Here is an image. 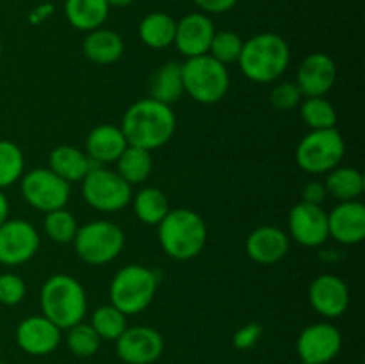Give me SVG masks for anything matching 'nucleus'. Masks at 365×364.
I'll use <instances>...</instances> for the list:
<instances>
[{
  "label": "nucleus",
  "instance_id": "nucleus-21",
  "mask_svg": "<svg viewBox=\"0 0 365 364\" xmlns=\"http://www.w3.org/2000/svg\"><path fill=\"white\" fill-rule=\"evenodd\" d=\"M127 146V139L118 125L100 123L89 131L84 152L88 153L89 159L103 166V164L116 163Z\"/></svg>",
  "mask_w": 365,
  "mask_h": 364
},
{
  "label": "nucleus",
  "instance_id": "nucleus-33",
  "mask_svg": "<svg viewBox=\"0 0 365 364\" xmlns=\"http://www.w3.org/2000/svg\"><path fill=\"white\" fill-rule=\"evenodd\" d=\"M91 325L98 338L102 341H116L125 332L127 325V316L121 310H118L113 303L96 307L95 313L91 314Z\"/></svg>",
  "mask_w": 365,
  "mask_h": 364
},
{
  "label": "nucleus",
  "instance_id": "nucleus-27",
  "mask_svg": "<svg viewBox=\"0 0 365 364\" xmlns=\"http://www.w3.org/2000/svg\"><path fill=\"white\" fill-rule=\"evenodd\" d=\"M324 188L328 196H334L337 202H351V200H360V196L364 195L365 178L362 171L356 168L339 164L327 173Z\"/></svg>",
  "mask_w": 365,
  "mask_h": 364
},
{
  "label": "nucleus",
  "instance_id": "nucleus-9",
  "mask_svg": "<svg viewBox=\"0 0 365 364\" xmlns=\"http://www.w3.org/2000/svg\"><path fill=\"white\" fill-rule=\"evenodd\" d=\"M81 184L86 203L98 213L113 214L123 211L134 195L132 186L116 170L103 166L93 168Z\"/></svg>",
  "mask_w": 365,
  "mask_h": 364
},
{
  "label": "nucleus",
  "instance_id": "nucleus-8",
  "mask_svg": "<svg viewBox=\"0 0 365 364\" xmlns=\"http://www.w3.org/2000/svg\"><path fill=\"white\" fill-rule=\"evenodd\" d=\"M346 153V141L335 128L310 131L299 139L296 146V163L305 173L327 175L342 163Z\"/></svg>",
  "mask_w": 365,
  "mask_h": 364
},
{
  "label": "nucleus",
  "instance_id": "nucleus-13",
  "mask_svg": "<svg viewBox=\"0 0 365 364\" xmlns=\"http://www.w3.org/2000/svg\"><path fill=\"white\" fill-rule=\"evenodd\" d=\"M116 353L125 364H153L164 353V338L146 325L127 327L116 339Z\"/></svg>",
  "mask_w": 365,
  "mask_h": 364
},
{
  "label": "nucleus",
  "instance_id": "nucleus-35",
  "mask_svg": "<svg viewBox=\"0 0 365 364\" xmlns=\"http://www.w3.org/2000/svg\"><path fill=\"white\" fill-rule=\"evenodd\" d=\"M242 38L234 31H220L214 32V38L209 46V56L220 61L221 64L237 63L239 56L242 50Z\"/></svg>",
  "mask_w": 365,
  "mask_h": 364
},
{
  "label": "nucleus",
  "instance_id": "nucleus-24",
  "mask_svg": "<svg viewBox=\"0 0 365 364\" xmlns=\"http://www.w3.org/2000/svg\"><path fill=\"white\" fill-rule=\"evenodd\" d=\"M109 4L106 0H64V14L73 29L91 32L100 29L109 18Z\"/></svg>",
  "mask_w": 365,
  "mask_h": 364
},
{
  "label": "nucleus",
  "instance_id": "nucleus-18",
  "mask_svg": "<svg viewBox=\"0 0 365 364\" xmlns=\"http://www.w3.org/2000/svg\"><path fill=\"white\" fill-rule=\"evenodd\" d=\"M214 32H216V29H214L209 14L195 11V13L185 14L177 21L173 45L177 46V50L185 59L203 56V54H209Z\"/></svg>",
  "mask_w": 365,
  "mask_h": 364
},
{
  "label": "nucleus",
  "instance_id": "nucleus-28",
  "mask_svg": "<svg viewBox=\"0 0 365 364\" xmlns=\"http://www.w3.org/2000/svg\"><path fill=\"white\" fill-rule=\"evenodd\" d=\"M130 203L134 207L135 218L141 223L155 225V227L171 209L166 193L153 186H145L138 193H134Z\"/></svg>",
  "mask_w": 365,
  "mask_h": 364
},
{
  "label": "nucleus",
  "instance_id": "nucleus-16",
  "mask_svg": "<svg viewBox=\"0 0 365 364\" xmlns=\"http://www.w3.org/2000/svg\"><path fill=\"white\" fill-rule=\"evenodd\" d=\"M309 302L319 316L327 320L341 318L348 310L351 296L349 288L341 277L334 273H323L310 282Z\"/></svg>",
  "mask_w": 365,
  "mask_h": 364
},
{
  "label": "nucleus",
  "instance_id": "nucleus-36",
  "mask_svg": "<svg viewBox=\"0 0 365 364\" xmlns=\"http://www.w3.org/2000/svg\"><path fill=\"white\" fill-rule=\"evenodd\" d=\"M303 95L296 82H277L269 91V102L277 111H292L302 103Z\"/></svg>",
  "mask_w": 365,
  "mask_h": 364
},
{
  "label": "nucleus",
  "instance_id": "nucleus-1",
  "mask_svg": "<svg viewBox=\"0 0 365 364\" xmlns=\"http://www.w3.org/2000/svg\"><path fill=\"white\" fill-rule=\"evenodd\" d=\"M120 128L128 145L153 152L171 141L177 131V116L171 106L146 96L125 111Z\"/></svg>",
  "mask_w": 365,
  "mask_h": 364
},
{
  "label": "nucleus",
  "instance_id": "nucleus-39",
  "mask_svg": "<svg viewBox=\"0 0 365 364\" xmlns=\"http://www.w3.org/2000/svg\"><path fill=\"white\" fill-rule=\"evenodd\" d=\"M302 196H303L302 202L312 203V206H321V203H323L324 200L328 198V193H327V188H324V182H319V181L307 182V184L303 186Z\"/></svg>",
  "mask_w": 365,
  "mask_h": 364
},
{
  "label": "nucleus",
  "instance_id": "nucleus-2",
  "mask_svg": "<svg viewBox=\"0 0 365 364\" xmlns=\"http://www.w3.org/2000/svg\"><path fill=\"white\" fill-rule=\"evenodd\" d=\"M242 75L255 84L277 82L287 71L291 49L277 32H259L242 43L237 59Z\"/></svg>",
  "mask_w": 365,
  "mask_h": 364
},
{
  "label": "nucleus",
  "instance_id": "nucleus-19",
  "mask_svg": "<svg viewBox=\"0 0 365 364\" xmlns=\"http://www.w3.org/2000/svg\"><path fill=\"white\" fill-rule=\"evenodd\" d=\"M291 238L277 225H260L246 238V256L257 264H277L289 253Z\"/></svg>",
  "mask_w": 365,
  "mask_h": 364
},
{
  "label": "nucleus",
  "instance_id": "nucleus-5",
  "mask_svg": "<svg viewBox=\"0 0 365 364\" xmlns=\"http://www.w3.org/2000/svg\"><path fill=\"white\" fill-rule=\"evenodd\" d=\"M159 288V275L145 264H127L114 273L109 300L125 316H134L150 307Z\"/></svg>",
  "mask_w": 365,
  "mask_h": 364
},
{
  "label": "nucleus",
  "instance_id": "nucleus-29",
  "mask_svg": "<svg viewBox=\"0 0 365 364\" xmlns=\"http://www.w3.org/2000/svg\"><path fill=\"white\" fill-rule=\"evenodd\" d=\"M153 170L152 152L145 148L128 145L120 159L116 161V171L134 188L138 184H145Z\"/></svg>",
  "mask_w": 365,
  "mask_h": 364
},
{
  "label": "nucleus",
  "instance_id": "nucleus-3",
  "mask_svg": "<svg viewBox=\"0 0 365 364\" xmlns=\"http://www.w3.org/2000/svg\"><path fill=\"white\" fill-rule=\"evenodd\" d=\"M209 228L205 220L196 211L187 207L170 209V213L157 225V239L170 259L191 261L205 248Z\"/></svg>",
  "mask_w": 365,
  "mask_h": 364
},
{
  "label": "nucleus",
  "instance_id": "nucleus-31",
  "mask_svg": "<svg viewBox=\"0 0 365 364\" xmlns=\"http://www.w3.org/2000/svg\"><path fill=\"white\" fill-rule=\"evenodd\" d=\"M78 227L81 225H78L77 218L70 211H66V207L64 209L50 211L43 218V231H45L46 238L50 241L57 243V245H70V243H73Z\"/></svg>",
  "mask_w": 365,
  "mask_h": 364
},
{
  "label": "nucleus",
  "instance_id": "nucleus-43",
  "mask_svg": "<svg viewBox=\"0 0 365 364\" xmlns=\"http://www.w3.org/2000/svg\"><path fill=\"white\" fill-rule=\"evenodd\" d=\"M0 56H2V41H0Z\"/></svg>",
  "mask_w": 365,
  "mask_h": 364
},
{
  "label": "nucleus",
  "instance_id": "nucleus-14",
  "mask_svg": "<svg viewBox=\"0 0 365 364\" xmlns=\"http://www.w3.org/2000/svg\"><path fill=\"white\" fill-rule=\"evenodd\" d=\"M289 238L305 248H317L328 236V214L321 206L299 202L289 211L287 216Z\"/></svg>",
  "mask_w": 365,
  "mask_h": 364
},
{
  "label": "nucleus",
  "instance_id": "nucleus-34",
  "mask_svg": "<svg viewBox=\"0 0 365 364\" xmlns=\"http://www.w3.org/2000/svg\"><path fill=\"white\" fill-rule=\"evenodd\" d=\"M66 345L75 357L88 359V357H93L95 353H98L102 339L98 338V334H96L91 325L81 321V323L68 328Z\"/></svg>",
  "mask_w": 365,
  "mask_h": 364
},
{
  "label": "nucleus",
  "instance_id": "nucleus-7",
  "mask_svg": "<svg viewBox=\"0 0 365 364\" xmlns=\"http://www.w3.org/2000/svg\"><path fill=\"white\" fill-rule=\"evenodd\" d=\"M71 245L82 263L103 266L113 263L123 252L125 232L110 220H93L78 227Z\"/></svg>",
  "mask_w": 365,
  "mask_h": 364
},
{
  "label": "nucleus",
  "instance_id": "nucleus-15",
  "mask_svg": "<svg viewBox=\"0 0 365 364\" xmlns=\"http://www.w3.org/2000/svg\"><path fill=\"white\" fill-rule=\"evenodd\" d=\"M14 339L21 352L43 357L56 352L63 339V330L43 314H34V316L24 318L18 323Z\"/></svg>",
  "mask_w": 365,
  "mask_h": 364
},
{
  "label": "nucleus",
  "instance_id": "nucleus-38",
  "mask_svg": "<svg viewBox=\"0 0 365 364\" xmlns=\"http://www.w3.org/2000/svg\"><path fill=\"white\" fill-rule=\"evenodd\" d=\"M262 332L264 328L259 323H255V321H252V323L245 325V327H241L235 332L234 338H232V345L237 350L253 348L260 341V338H262Z\"/></svg>",
  "mask_w": 365,
  "mask_h": 364
},
{
  "label": "nucleus",
  "instance_id": "nucleus-10",
  "mask_svg": "<svg viewBox=\"0 0 365 364\" xmlns=\"http://www.w3.org/2000/svg\"><path fill=\"white\" fill-rule=\"evenodd\" d=\"M20 191L25 202L43 214L64 209L71 198V184L57 177L50 168H34L21 175Z\"/></svg>",
  "mask_w": 365,
  "mask_h": 364
},
{
  "label": "nucleus",
  "instance_id": "nucleus-25",
  "mask_svg": "<svg viewBox=\"0 0 365 364\" xmlns=\"http://www.w3.org/2000/svg\"><path fill=\"white\" fill-rule=\"evenodd\" d=\"M150 98L159 102L171 103L177 102L184 95V82H182V63L168 61L155 70L148 82Z\"/></svg>",
  "mask_w": 365,
  "mask_h": 364
},
{
  "label": "nucleus",
  "instance_id": "nucleus-12",
  "mask_svg": "<svg viewBox=\"0 0 365 364\" xmlns=\"http://www.w3.org/2000/svg\"><path fill=\"white\" fill-rule=\"evenodd\" d=\"M296 348L303 364H328L341 352L342 334L330 321H317L303 328Z\"/></svg>",
  "mask_w": 365,
  "mask_h": 364
},
{
  "label": "nucleus",
  "instance_id": "nucleus-6",
  "mask_svg": "<svg viewBox=\"0 0 365 364\" xmlns=\"http://www.w3.org/2000/svg\"><path fill=\"white\" fill-rule=\"evenodd\" d=\"M184 93L202 106H214L227 96L230 89V74L225 64L209 54L189 57L182 63Z\"/></svg>",
  "mask_w": 365,
  "mask_h": 364
},
{
  "label": "nucleus",
  "instance_id": "nucleus-44",
  "mask_svg": "<svg viewBox=\"0 0 365 364\" xmlns=\"http://www.w3.org/2000/svg\"><path fill=\"white\" fill-rule=\"evenodd\" d=\"M0 364H7V363H4V360H0Z\"/></svg>",
  "mask_w": 365,
  "mask_h": 364
},
{
  "label": "nucleus",
  "instance_id": "nucleus-22",
  "mask_svg": "<svg viewBox=\"0 0 365 364\" xmlns=\"http://www.w3.org/2000/svg\"><path fill=\"white\" fill-rule=\"evenodd\" d=\"M102 164L95 163L88 157L84 150L77 148L73 145H59L48 153V166L57 177L66 181L68 184L73 182H82V178L93 170Z\"/></svg>",
  "mask_w": 365,
  "mask_h": 364
},
{
  "label": "nucleus",
  "instance_id": "nucleus-23",
  "mask_svg": "<svg viewBox=\"0 0 365 364\" xmlns=\"http://www.w3.org/2000/svg\"><path fill=\"white\" fill-rule=\"evenodd\" d=\"M82 52L88 61L106 66V64H114L121 59L125 52V43L116 31L100 27L86 34Z\"/></svg>",
  "mask_w": 365,
  "mask_h": 364
},
{
  "label": "nucleus",
  "instance_id": "nucleus-26",
  "mask_svg": "<svg viewBox=\"0 0 365 364\" xmlns=\"http://www.w3.org/2000/svg\"><path fill=\"white\" fill-rule=\"evenodd\" d=\"M177 20L163 11H153L139 21L138 34L143 45L153 50H163L173 45Z\"/></svg>",
  "mask_w": 365,
  "mask_h": 364
},
{
  "label": "nucleus",
  "instance_id": "nucleus-37",
  "mask_svg": "<svg viewBox=\"0 0 365 364\" xmlns=\"http://www.w3.org/2000/svg\"><path fill=\"white\" fill-rule=\"evenodd\" d=\"M27 295L24 278L16 273H0V303L7 307L18 305Z\"/></svg>",
  "mask_w": 365,
  "mask_h": 364
},
{
  "label": "nucleus",
  "instance_id": "nucleus-32",
  "mask_svg": "<svg viewBox=\"0 0 365 364\" xmlns=\"http://www.w3.org/2000/svg\"><path fill=\"white\" fill-rule=\"evenodd\" d=\"M25 171L24 150L9 139H0V189L20 182Z\"/></svg>",
  "mask_w": 365,
  "mask_h": 364
},
{
  "label": "nucleus",
  "instance_id": "nucleus-30",
  "mask_svg": "<svg viewBox=\"0 0 365 364\" xmlns=\"http://www.w3.org/2000/svg\"><path fill=\"white\" fill-rule=\"evenodd\" d=\"M299 116L310 131L337 127V111L324 96H305L299 103Z\"/></svg>",
  "mask_w": 365,
  "mask_h": 364
},
{
  "label": "nucleus",
  "instance_id": "nucleus-40",
  "mask_svg": "<svg viewBox=\"0 0 365 364\" xmlns=\"http://www.w3.org/2000/svg\"><path fill=\"white\" fill-rule=\"evenodd\" d=\"M205 14H221L237 6L239 0H192Z\"/></svg>",
  "mask_w": 365,
  "mask_h": 364
},
{
  "label": "nucleus",
  "instance_id": "nucleus-4",
  "mask_svg": "<svg viewBox=\"0 0 365 364\" xmlns=\"http://www.w3.org/2000/svg\"><path fill=\"white\" fill-rule=\"evenodd\" d=\"M43 316L56 323L61 330L84 321L88 313V295L81 282L66 273H56L43 282L39 295Z\"/></svg>",
  "mask_w": 365,
  "mask_h": 364
},
{
  "label": "nucleus",
  "instance_id": "nucleus-42",
  "mask_svg": "<svg viewBox=\"0 0 365 364\" xmlns=\"http://www.w3.org/2000/svg\"><path fill=\"white\" fill-rule=\"evenodd\" d=\"M109 7H128L134 0H106Z\"/></svg>",
  "mask_w": 365,
  "mask_h": 364
},
{
  "label": "nucleus",
  "instance_id": "nucleus-11",
  "mask_svg": "<svg viewBox=\"0 0 365 364\" xmlns=\"http://www.w3.org/2000/svg\"><path fill=\"white\" fill-rule=\"evenodd\" d=\"M41 246L39 232L31 221L7 218L0 225V264L20 266L29 263Z\"/></svg>",
  "mask_w": 365,
  "mask_h": 364
},
{
  "label": "nucleus",
  "instance_id": "nucleus-41",
  "mask_svg": "<svg viewBox=\"0 0 365 364\" xmlns=\"http://www.w3.org/2000/svg\"><path fill=\"white\" fill-rule=\"evenodd\" d=\"M9 218V200L4 195V191L0 189V225Z\"/></svg>",
  "mask_w": 365,
  "mask_h": 364
},
{
  "label": "nucleus",
  "instance_id": "nucleus-20",
  "mask_svg": "<svg viewBox=\"0 0 365 364\" xmlns=\"http://www.w3.org/2000/svg\"><path fill=\"white\" fill-rule=\"evenodd\" d=\"M328 214V236L341 245H359L365 239V206L360 200L339 202Z\"/></svg>",
  "mask_w": 365,
  "mask_h": 364
},
{
  "label": "nucleus",
  "instance_id": "nucleus-17",
  "mask_svg": "<svg viewBox=\"0 0 365 364\" xmlns=\"http://www.w3.org/2000/svg\"><path fill=\"white\" fill-rule=\"evenodd\" d=\"M337 82V64L334 57L323 52L309 54L299 63L296 86L305 96H324Z\"/></svg>",
  "mask_w": 365,
  "mask_h": 364
}]
</instances>
